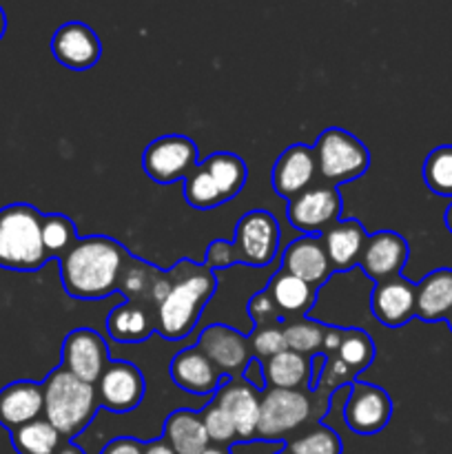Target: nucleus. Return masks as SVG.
Wrapping results in <instances>:
<instances>
[{"instance_id": "1", "label": "nucleus", "mask_w": 452, "mask_h": 454, "mask_svg": "<svg viewBox=\"0 0 452 454\" xmlns=\"http://www.w3.org/2000/svg\"><path fill=\"white\" fill-rule=\"evenodd\" d=\"M127 253L115 239H75L74 247L60 257L62 286L75 300H102L120 288Z\"/></svg>"}, {"instance_id": "2", "label": "nucleus", "mask_w": 452, "mask_h": 454, "mask_svg": "<svg viewBox=\"0 0 452 454\" xmlns=\"http://www.w3.org/2000/svg\"><path fill=\"white\" fill-rule=\"evenodd\" d=\"M277 220L269 211H248L235 226L233 242H213L207 251V269H222V266L246 264L255 269H264L277 257L279 251Z\"/></svg>"}, {"instance_id": "3", "label": "nucleus", "mask_w": 452, "mask_h": 454, "mask_svg": "<svg viewBox=\"0 0 452 454\" xmlns=\"http://www.w3.org/2000/svg\"><path fill=\"white\" fill-rule=\"evenodd\" d=\"M43 395L44 417L66 439L82 433L100 406L96 386L78 380L62 366L44 380Z\"/></svg>"}, {"instance_id": "4", "label": "nucleus", "mask_w": 452, "mask_h": 454, "mask_svg": "<svg viewBox=\"0 0 452 454\" xmlns=\"http://www.w3.org/2000/svg\"><path fill=\"white\" fill-rule=\"evenodd\" d=\"M215 286L217 282L211 269L177 278L167 297L158 304L155 331L168 341H180L189 337L191 331L198 326L202 309L211 301Z\"/></svg>"}, {"instance_id": "5", "label": "nucleus", "mask_w": 452, "mask_h": 454, "mask_svg": "<svg viewBox=\"0 0 452 454\" xmlns=\"http://www.w3.org/2000/svg\"><path fill=\"white\" fill-rule=\"evenodd\" d=\"M49 260L43 244V215L31 204L0 208V266L12 270H38Z\"/></svg>"}, {"instance_id": "6", "label": "nucleus", "mask_w": 452, "mask_h": 454, "mask_svg": "<svg viewBox=\"0 0 452 454\" xmlns=\"http://www.w3.org/2000/svg\"><path fill=\"white\" fill-rule=\"evenodd\" d=\"M317 171L332 186L362 177L370 167V151L344 129H326L315 145Z\"/></svg>"}, {"instance_id": "7", "label": "nucleus", "mask_w": 452, "mask_h": 454, "mask_svg": "<svg viewBox=\"0 0 452 454\" xmlns=\"http://www.w3.org/2000/svg\"><path fill=\"white\" fill-rule=\"evenodd\" d=\"M310 411L313 406L301 390L266 388L264 397H261L257 434L266 442H277L304 426L308 421Z\"/></svg>"}, {"instance_id": "8", "label": "nucleus", "mask_w": 452, "mask_h": 454, "mask_svg": "<svg viewBox=\"0 0 452 454\" xmlns=\"http://www.w3.org/2000/svg\"><path fill=\"white\" fill-rule=\"evenodd\" d=\"M198 149L186 136H162L146 146L142 155V167L146 176L158 184H171L175 180H186L198 167Z\"/></svg>"}, {"instance_id": "9", "label": "nucleus", "mask_w": 452, "mask_h": 454, "mask_svg": "<svg viewBox=\"0 0 452 454\" xmlns=\"http://www.w3.org/2000/svg\"><path fill=\"white\" fill-rule=\"evenodd\" d=\"M341 198L335 186H310L288 200V222L306 235H317L339 222Z\"/></svg>"}, {"instance_id": "10", "label": "nucleus", "mask_w": 452, "mask_h": 454, "mask_svg": "<svg viewBox=\"0 0 452 454\" xmlns=\"http://www.w3.org/2000/svg\"><path fill=\"white\" fill-rule=\"evenodd\" d=\"M393 417V402L388 393L375 384L355 381L344 406V421L353 433L377 434Z\"/></svg>"}, {"instance_id": "11", "label": "nucleus", "mask_w": 452, "mask_h": 454, "mask_svg": "<svg viewBox=\"0 0 452 454\" xmlns=\"http://www.w3.org/2000/svg\"><path fill=\"white\" fill-rule=\"evenodd\" d=\"M97 402L111 412H131L144 399V377L140 368L129 362L106 364L97 380Z\"/></svg>"}, {"instance_id": "12", "label": "nucleus", "mask_w": 452, "mask_h": 454, "mask_svg": "<svg viewBox=\"0 0 452 454\" xmlns=\"http://www.w3.org/2000/svg\"><path fill=\"white\" fill-rule=\"evenodd\" d=\"M109 364L105 340L91 328H75L62 344V368L87 384H97Z\"/></svg>"}, {"instance_id": "13", "label": "nucleus", "mask_w": 452, "mask_h": 454, "mask_svg": "<svg viewBox=\"0 0 452 454\" xmlns=\"http://www.w3.org/2000/svg\"><path fill=\"white\" fill-rule=\"evenodd\" d=\"M198 348L215 364V368L224 377L242 375L248 359L253 357L248 340H244V335L224 324H213L204 328L198 340Z\"/></svg>"}, {"instance_id": "14", "label": "nucleus", "mask_w": 452, "mask_h": 454, "mask_svg": "<svg viewBox=\"0 0 452 454\" xmlns=\"http://www.w3.org/2000/svg\"><path fill=\"white\" fill-rule=\"evenodd\" d=\"M53 58L71 71H87L102 56V44L96 31L84 22H66L51 38Z\"/></svg>"}, {"instance_id": "15", "label": "nucleus", "mask_w": 452, "mask_h": 454, "mask_svg": "<svg viewBox=\"0 0 452 454\" xmlns=\"http://www.w3.org/2000/svg\"><path fill=\"white\" fill-rule=\"evenodd\" d=\"M408 255H410V248L401 235L394 231H379L375 235H368L362 255H359V266L370 279L384 282L401 273Z\"/></svg>"}, {"instance_id": "16", "label": "nucleus", "mask_w": 452, "mask_h": 454, "mask_svg": "<svg viewBox=\"0 0 452 454\" xmlns=\"http://www.w3.org/2000/svg\"><path fill=\"white\" fill-rule=\"evenodd\" d=\"M372 315L384 326L399 328L417 317V284L410 279L394 275V278L377 282L370 301Z\"/></svg>"}, {"instance_id": "17", "label": "nucleus", "mask_w": 452, "mask_h": 454, "mask_svg": "<svg viewBox=\"0 0 452 454\" xmlns=\"http://www.w3.org/2000/svg\"><path fill=\"white\" fill-rule=\"evenodd\" d=\"M215 402L220 403L230 417L235 426V433L242 442H248L257 434V426H260V408L261 397L251 384L244 380H224L217 388Z\"/></svg>"}, {"instance_id": "18", "label": "nucleus", "mask_w": 452, "mask_h": 454, "mask_svg": "<svg viewBox=\"0 0 452 454\" xmlns=\"http://www.w3.org/2000/svg\"><path fill=\"white\" fill-rule=\"evenodd\" d=\"M317 173L315 149L304 145H292L284 151L273 167V189L282 198L292 200L310 189Z\"/></svg>"}, {"instance_id": "19", "label": "nucleus", "mask_w": 452, "mask_h": 454, "mask_svg": "<svg viewBox=\"0 0 452 454\" xmlns=\"http://www.w3.org/2000/svg\"><path fill=\"white\" fill-rule=\"evenodd\" d=\"M168 372H171V380L175 381L177 388L191 395H215L224 381V375L217 371L215 364L198 346L180 350L173 357Z\"/></svg>"}, {"instance_id": "20", "label": "nucleus", "mask_w": 452, "mask_h": 454, "mask_svg": "<svg viewBox=\"0 0 452 454\" xmlns=\"http://www.w3.org/2000/svg\"><path fill=\"white\" fill-rule=\"evenodd\" d=\"M44 412L43 384L35 381H13L0 390V426L9 433L29 421L40 419Z\"/></svg>"}, {"instance_id": "21", "label": "nucleus", "mask_w": 452, "mask_h": 454, "mask_svg": "<svg viewBox=\"0 0 452 454\" xmlns=\"http://www.w3.org/2000/svg\"><path fill=\"white\" fill-rule=\"evenodd\" d=\"M282 264L286 273L304 279L315 288L322 286L332 270L319 235H304V238L288 244L286 251H284Z\"/></svg>"}, {"instance_id": "22", "label": "nucleus", "mask_w": 452, "mask_h": 454, "mask_svg": "<svg viewBox=\"0 0 452 454\" xmlns=\"http://www.w3.org/2000/svg\"><path fill=\"white\" fill-rule=\"evenodd\" d=\"M368 235L357 220L337 222L331 229L323 231L322 242L326 248L328 262L332 270H348L359 264V255L363 251Z\"/></svg>"}, {"instance_id": "23", "label": "nucleus", "mask_w": 452, "mask_h": 454, "mask_svg": "<svg viewBox=\"0 0 452 454\" xmlns=\"http://www.w3.org/2000/svg\"><path fill=\"white\" fill-rule=\"evenodd\" d=\"M452 313V269H437L417 284V317L446 322Z\"/></svg>"}, {"instance_id": "24", "label": "nucleus", "mask_w": 452, "mask_h": 454, "mask_svg": "<svg viewBox=\"0 0 452 454\" xmlns=\"http://www.w3.org/2000/svg\"><path fill=\"white\" fill-rule=\"evenodd\" d=\"M266 293L275 301L282 317H301L313 306L317 288L282 269L270 278Z\"/></svg>"}, {"instance_id": "25", "label": "nucleus", "mask_w": 452, "mask_h": 454, "mask_svg": "<svg viewBox=\"0 0 452 454\" xmlns=\"http://www.w3.org/2000/svg\"><path fill=\"white\" fill-rule=\"evenodd\" d=\"M164 442L175 454H202L208 448V434L202 417L191 411H175L164 421Z\"/></svg>"}, {"instance_id": "26", "label": "nucleus", "mask_w": 452, "mask_h": 454, "mask_svg": "<svg viewBox=\"0 0 452 454\" xmlns=\"http://www.w3.org/2000/svg\"><path fill=\"white\" fill-rule=\"evenodd\" d=\"M106 331L120 344H137L153 335L155 319L136 301H124L109 313Z\"/></svg>"}, {"instance_id": "27", "label": "nucleus", "mask_w": 452, "mask_h": 454, "mask_svg": "<svg viewBox=\"0 0 452 454\" xmlns=\"http://www.w3.org/2000/svg\"><path fill=\"white\" fill-rule=\"evenodd\" d=\"M199 167L211 176V180L215 182L217 191H220L222 200L229 202L233 200L239 191L246 184V164L242 158H238L235 153H213L211 158L204 160Z\"/></svg>"}, {"instance_id": "28", "label": "nucleus", "mask_w": 452, "mask_h": 454, "mask_svg": "<svg viewBox=\"0 0 452 454\" xmlns=\"http://www.w3.org/2000/svg\"><path fill=\"white\" fill-rule=\"evenodd\" d=\"M308 359L292 350L275 355L266 359L264 375L269 388H284V390H300L308 381Z\"/></svg>"}, {"instance_id": "29", "label": "nucleus", "mask_w": 452, "mask_h": 454, "mask_svg": "<svg viewBox=\"0 0 452 454\" xmlns=\"http://www.w3.org/2000/svg\"><path fill=\"white\" fill-rule=\"evenodd\" d=\"M12 443L18 454H56L62 434L47 419H35L12 430Z\"/></svg>"}, {"instance_id": "30", "label": "nucleus", "mask_w": 452, "mask_h": 454, "mask_svg": "<svg viewBox=\"0 0 452 454\" xmlns=\"http://www.w3.org/2000/svg\"><path fill=\"white\" fill-rule=\"evenodd\" d=\"M424 182L439 198H452V145L430 151L424 162Z\"/></svg>"}, {"instance_id": "31", "label": "nucleus", "mask_w": 452, "mask_h": 454, "mask_svg": "<svg viewBox=\"0 0 452 454\" xmlns=\"http://www.w3.org/2000/svg\"><path fill=\"white\" fill-rule=\"evenodd\" d=\"M337 357H339L355 375H359V372L366 371L372 364V359H375V344H372V340L363 331L350 328V331H344V335H341Z\"/></svg>"}, {"instance_id": "32", "label": "nucleus", "mask_w": 452, "mask_h": 454, "mask_svg": "<svg viewBox=\"0 0 452 454\" xmlns=\"http://www.w3.org/2000/svg\"><path fill=\"white\" fill-rule=\"evenodd\" d=\"M184 198L191 207L199 208V211H208V208H215L220 207V204H224L215 182L211 180V176H208L199 164L186 176Z\"/></svg>"}, {"instance_id": "33", "label": "nucleus", "mask_w": 452, "mask_h": 454, "mask_svg": "<svg viewBox=\"0 0 452 454\" xmlns=\"http://www.w3.org/2000/svg\"><path fill=\"white\" fill-rule=\"evenodd\" d=\"M43 244L47 248L49 257L65 255L75 244V226L74 222L60 213L43 215Z\"/></svg>"}, {"instance_id": "34", "label": "nucleus", "mask_w": 452, "mask_h": 454, "mask_svg": "<svg viewBox=\"0 0 452 454\" xmlns=\"http://www.w3.org/2000/svg\"><path fill=\"white\" fill-rule=\"evenodd\" d=\"M323 333H326V328L315 322H292L284 326L288 350L304 355V357L323 348Z\"/></svg>"}, {"instance_id": "35", "label": "nucleus", "mask_w": 452, "mask_h": 454, "mask_svg": "<svg viewBox=\"0 0 452 454\" xmlns=\"http://www.w3.org/2000/svg\"><path fill=\"white\" fill-rule=\"evenodd\" d=\"M291 454H341V439L328 428H315L313 433L288 443Z\"/></svg>"}, {"instance_id": "36", "label": "nucleus", "mask_w": 452, "mask_h": 454, "mask_svg": "<svg viewBox=\"0 0 452 454\" xmlns=\"http://www.w3.org/2000/svg\"><path fill=\"white\" fill-rule=\"evenodd\" d=\"M248 346H251L253 357L270 359L275 355L288 350L286 337H284V328L279 326H255L251 340H248Z\"/></svg>"}, {"instance_id": "37", "label": "nucleus", "mask_w": 452, "mask_h": 454, "mask_svg": "<svg viewBox=\"0 0 452 454\" xmlns=\"http://www.w3.org/2000/svg\"><path fill=\"white\" fill-rule=\"evenodd\" d=\"M202 421H204V428H207L208 442L233 443L235 439H238L233 421H230V417L226 415V411L217 402H213L211 406L204 408Z\"/></svg>"}, {"instance_id": "38", "label": "nucleus", "mask_w": 452, "mask_h": 454, "mask_svg": "<svg viewBox=\"0 0 452 454\" xmlns=\"http://www.w3.org/2000/svg\"><path fill=\"white\" fill-rule=\"evenodd\" d=\"M248 313H251L255 326H277L282 322V313L277 310L275 301L270 300V295L266 291L253 295L251 304H248Z\"/></svg>"}, {"instance_id": "39", "label": "nucleus", "mask_w": 452, "mask_h": 454, "mask_svg": "<svg viewBox=\"0 0 452 454\" xmlns=\"http://www.w3.org/2000/svg\"><path fill=\"white\" fill-rule=\"evenodd\" d=\"M155 275H151V270L146 269L144 264H131L124 269L122 279H120V288H122L127 295L137 297V295H144L146 291H151V284H153Z\"/></svg>"}, {"instance_id": "40", "label": "nucleus", "mask_w": 452, "mask_h": 454, "mask_svg": "<svg viewBox=\"0 0 452 454\" xmlns=\"http://www.w3.org/2000/svg\"><path fill=\"white\" fill-rule=\"evenodd\" d=\"M323 364H326V366H323L322 377H319V388L337 390L341 384H350V381H353L355 372L350 371V368L346 366L339 357H332V355H328L326 362Z\"/></svg>"}, {"instance_id": "41", "label": "nucleus", "mask_w": 452, "mask_h": 454, "mask_svg": "<svg viewBox=\"0 0 452 454\" xmlns=\"http://www.w3.org/2000/svg\"><path fill=\"white\" fill-rule=\"evenodd\" d=\"M282 450H284L282 442H266V439L253 442V439H248V442L233 443L229 454H279Z\"/></svg>"}, {"instance_id": "42", "label": "nucleus", "mask_w": 452, "mask_h": 454, "mask_svg": "<svg viewBox=\"0 0 452 454\" xmlns=\"http://www.w3.org/2000/svg\"><path fill=\"white\" fill-rule=\"evenodd\" d=\"M242 380L246 381V384H251L260 395L266 393V388H269V384H266L264 366H261V362L257 357L248 359L246 368L242 371Z\"/></svg>"}, {"instance_id": "43", "label": "nucleus", "mask_w": 452, "mask_h": 454, "mask_svg": "<svg viewBox=\"0 0 452 454\" xmlns=\"http://www.w3.org/2000/svg\"><path fill=\"white\" fill-rule=\"evenodd\" d=\"M102 454H144V446H142L140 442H136V439L124 437L111 442Z\"/></svg>"}, {"instance_id": "44", "label": "nucleus", "mask_w": 452, "mask_h": 454, "mask_svg": "<svg viewBox=\"0 0 452 454\" xmlns=\"http://www.w3.org/2000/svg\"><path fill=\"white\" fill-rule=\"evenodd\" d=\"M144 454H175L173 452V448L168 446L164 439H160V442H151L144 446Z\"/></svg>"}, {"instance_id": "45", "label": "nucleus", "mask_w": 452, "mask_h": 454, "mask_svg": "<svg viewBox=\"0 0 452 454\" xmlns=\"http://www.w3.org/2000/svg\"><path fill=\"white\" fill-rule=\"evenodd\" d=\"M56 454H84V452L80 450L78 446H74V443H62L60 450H58Z\"/></svg>"}, {"instance_id": "46", "label": "nucleus", "mask_w": 452, "mask_h": 454, "mask_svg": "<svg viewBox=\"0 0 452 454\" xmlns=\"http://www.w3.org/2000/svg\"><path fill=\"white\" fill-rule=\"evenodd\" d=\"M443 222H446V229L450 231V233H452V202L448 204V208H446V215H443Z\"/></svg>"}, {"instance_id": "47", "label": "nucleus", "mask_w": 452, "mask_h": 454, "mask_svg": "<svg viewBox=\"0 0 452 454\" xmlns=\"http://www.w3.org/2000/svg\"><path fill=\"white\" fill-rule=\"evenodd\" d=\"M4 31H7V16H4L3 7H0V40H3Z\"/></svg>"}, {"instance_id": "48", "label": "nucleus", "mask_w": 452, "mask_h": 454, "mask_svg": "<svg viewBox=\"0 0 452 454\" xmlns=\"http://www.w3.org/2000/svg\"><path fill=\"white\" fill-rule=\"evenodd\" d=\"M202 454H229V452H226V450H222V448H211V446H208L207 450H204Z\"/></svg>"}, {"instance_id": "49", "label": "nucleus", "mask_w": 452, "mask_h": 454, "mask_svg": "<svg viewBox=\"0 0 452 454\" xmlns=\"http://www.w3.org/2000/svg\"><path fill=\"white\" fill-rule=\"evenodd\" d=\"M446 322H448V326H450V331H452V313L448 315V319H446Z\"/></svg>"}, {"instance_id": "50", "label": "nucleus", "mask_w": 452, "mask_h": 454, "mask_svg": "<svg viewBox=\"0 0 452 454\" xmlns=\"http://www.w3.org/2000/svg\"><path fill=\"white\" fill-rule=\"evenodd\" d=\"M279 454H291V452H279Z\"/></svg>"}]
</instances>
